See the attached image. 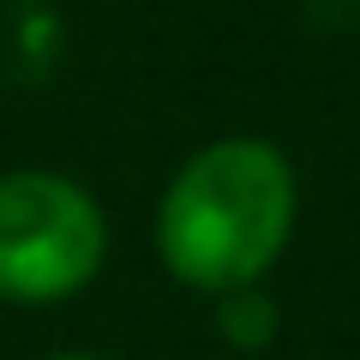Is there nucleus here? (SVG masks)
<instances>
[{
    "instance_id": "nucleus-1",
    "label": "nucleus",
    "mask_w": 360,
    "mask_h": 360,
    "mask_svg": "<svg viewBox=\"0 0 360 360\" xmlns=\"http://www.w3.org/2000/svg\"><path fill=\"white\" fill-rule=\"evenodd\" d=\"M295 168L264 139H222L180 162L156 210L168 276L198 295H240L283 258L295 234Z\"/></svg>"
},
{
    "instance_id": "nucleus-2",
    "label": "nucleus",
    "mask_w": 360,
    "mask_h": 360,
    "mask_svg": "<svg viewBox=\"0 0 360 360\" xmlns=\"http://www.w3.org/2000/svg\"><path fill=\"white\" fill-rule=\"evenodd\" d=\"M108 258V222L96 198L66 174H0V300L49 307L96 283Z\"/></svg>"
},
{
    "instance_id": "nucleus-3",
    "label": "nucleus",
    "mask_w": 360,
    "mask_h": 360,
    "mask_svg": "<svg viewBox=\"0 0 360 360\" xmlns=\"http://www.w3.org/2000/svg\"><path fill=\"white\" fill-rule=\"evenodd\" d=\"M222 330H229L240 348H258V342L270 336V300H258V295H252V300L234 295L229 307H222Z\"/></svg>"
},
{
    "instance_id": "nucleus-4",
    "label": "nucleus",
    "mask_w": 360,
    "mask_h": 360,
    "mask_svg": "<svg viewBox=\"0 0 360 360\" xmlns=\"http://www.w3.org/2000/svg\"><path fill=\"white\" fill-rule=\"evenodd\" d=\"M54 360H103V354H54Z\"/></svg>"
}]
</instances>
